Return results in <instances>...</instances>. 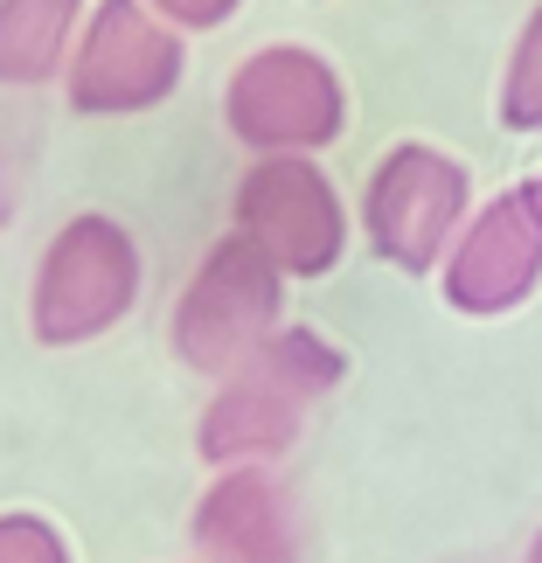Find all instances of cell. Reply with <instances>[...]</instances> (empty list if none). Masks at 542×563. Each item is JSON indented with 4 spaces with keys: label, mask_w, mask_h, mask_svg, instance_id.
Instances as JSON below:
<instances>
[{
    "label": "cell",
    "mask_w": 542,
    "mask_h": 563,
    "mask_svg": "<svg viewBox=\"0 0 542 563\" xmlns=\"http://www.w3.org/2000/svg\"><path fill=\"white\" fill-rule=\"evenodd\" d=\"M341 383V349L320 341L313 328H278L257 355H244L215 389L202 418V460L209 466H265L299 439L313 397Z\"/></svg>",
    "instance_id": "1"
},
{
    "label": "cell",
    "mask_w": 542,
    "mask_h": 563,
    "mask_svg": "<svg viewBox=\"0 0 542 563\" xmlns=\"http://www.w3.org/2000/svg\"><path fill=\"white\" fill-rule=\"evenodd\" d=\"M278 286H286V272L244 230L223 236L195 265L181 307H175V355L202 376H230L236 362L257 355L278 334Z\"/></svg>",
    "instance_id": "2"
},
{
    "label": "cell",
    "mask_w": 542,
    "mask_h": 563,
    "mask_svg": "<svg viewBox=\"0 0 542 563\" xmlns=\"http://www.w3.org/2000/svg\"><path fill=\"white\" fill-rule=\"evenodd\" d=\"M223 119L251 154H320L349 125V98H341V77L328 70V56L278 42V49H257L236 63Z\"/></svg>",
    "instance_id": "3"
},
{
    "label": "cell",
    "mask_w": 542,
    "mask_h": 563,
    "mask_svg": "<svg viewBox=\"0 0 542 563\" xmlns=\"http://www.w3.org/2000/svg\"><path fill=\"white\" fill-rule=\"evenodd\" d=\"M140 299V251L112 216H77L56 230L49 257L35 272V334L49 349L91 341L119 328Z\"/></svg>",
    "instance_id": "4"
},
{
    "label": "cell",
    "mask_w": 542,
    "mask_h": 563,
    "mask_svg": "<svg viewBox=\"0 0 542 563\" xmlns=\"http://www.w3.org/2000/svg\"><path fill=\"white\" fill-rule=\"evenodd\" d=\"M236 230L272 257L286 278H320L341 265L349 216H341L334 181L307 154H257L236 181Z\"/></svg>",
    "instance_id": "5"
},
{
    "label": "cell",
    "mask_w": 542,
    "mask_h": 563,
    "mask_svg": "<svg viewBox=\"0 0 542 563\" xmlns=\"http://www.w3.org/2000/svg\"><path fill=\"white\" fill-rule=\"evenodd\" d=\"M181 84V35L146 0H98L70 56V104L91 119H125Z\"/></svg>",
    "instance_id": "6"
},
{
    "label": "cell",
    "mask_w": 542,
    "mask_h": 563,
    "mask_svg": "<svg viewBox=\"0 0 542 563\" xmlns=\"http://www.w3.org/2000/svg\"><path fill=\"white\" fill-rule=\"evenodd\" d=\"M362 223H368L376 257H389L397 272H431L466 230V167L418 140L397 146L368 175Z\"/></svg>",
    "instance_id": "7"
},
{
    "label": "cell",
    "mask_w": 542,
    "mask_h": 563,
    "mask_svg": "<svg viewBox=\"0 0 542 563\" xmlns=\"http://www.w3.org/2000/svg\"><path fill=\"white\" fill-rule=\"evenodd\" d=\"M535 278H542V175L494 195L460 230V244L445 251V299L473 320H494L522 307Z\"/></svg>",
    "instance_id": "8"
},
{
    "label": "cell",
    "mask_w": 542,
    "mask_h": 563,
    "mask_svg": "<svg viewBox=\"0 0 542 563\" xmlns=\"http://www.w3.org/2000/svg\"><path fill=\"white\" fill-rule=\"evenodd\" d=\"M195 550L209 563H299L292 494L265 466H230L195 501Z\"/></svg>",
    "instance_id": "9"
},
{
    "label": "cell",
    "mask_w": 542,
    "mask_h": 563,
    "mask_svg": "<svg viewBox=\"0 0 542 563\" xmlns=\"http://www.w3.org/2000/svg\"><path fill=\"white\" fill-rule=\"evenodd\" d=\"M84 0H0V84L56 77Z\"/></svg>",
    "instance_id": "10"
},
{
    "label": "cell",
    "mask_w": 542,
    "mask_h": 563,
    "mask_svg": "<svg viewBox=\"0 0 542 563\" xmlns=\"http://www.w3.org/2000/svg\"><path fill=\"white\" fill-rule=\"evenodd\" d=\"M501 119H508V133H542V8L522 21V42H515V56H508Z\"/></svg>",
    "instance_id": "11"
},
{
    "label": "cell",
    "mask_w": 542,
    "mask_h": 563,
    "mask_svg": "<svg viewBox=\"0 0 542 563\" xmlns=\"http://www.w3.org/2000/svg\"><path fill=\"white\" fill-rule=\"evenodd\" d=\"M0 563H70V550L35 515H0Z\"/></svg>",
    "instance_id": "12"
},
{
    "label": "cell",
    "mask_w": 542,
    "mask_h": 563,
    "mask_svg": "<svg viewBox=\"0 0 542 563\" xmlns=\"http://www.w3.org/2000/svg\"><path fill=\"white\" fill-rule=\"evenodd\" d=\"M161 21H181V29H223V21L244 8V0H146Z\"/></svg>",
    "instance_id": "13"
},
{
    "label": "cell",
    "mask_w": 542,
    "mask_h": 563,
    "mask_svg": "<svg viewBox=\"0 0 542 563\" xmlns=\"http://www.w3.org/2000/svg\"><path fill=\"white\" fill-rule=\"evenodd\" d=\"M529 563H542V529H535V543H529Z\"/></svg>",
    "instance_id": "14"
},
{
    "label": "cell",
    "mask_w": 542,
    "mask_h": 563,
    "mask_svg": "<svg viewBox=\"0 0 542 563\" xmlns=\"http://www.w3.org/2000/svg\"><path fill=\"white\" fill-rule=\"evenodd\" d=\"M0 216H8V188H0Z\"/></svg>",
    "instance_id": "15"
}]
</instances>
